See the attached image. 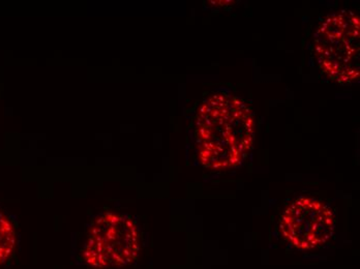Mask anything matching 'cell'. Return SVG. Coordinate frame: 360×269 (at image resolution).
Segmentation results:
<instances>
[{
    "mask_svg": "<svg viewBox=\"0 0 360 269\" xmlns=\"http://www.w3.org/2000/svg\"><path fill=\"white\" fill-rule=\"evenodd\" d=\"M255 126L251 108L240 98L224 93L206 98L195 130L200 163L210 170L238 167L254 143Z\"/></svg>",
    "mask_w": 360,
    "mask_h": 269,
    "instance_id": "cell-1",
    "label": "cell"
},
{
    "mask_svg": "<svg viewBox=\"0 0 360 269\" xmlns=\"http://www.w3.org/2000/svg\"><path fill=\"white\" fill-rule=\"evenodd\" d=\"M314 53L321 71L341 84L360 76V22L351 11L329 15L314 37Z\"/></svg>",
    "mask_w": 360,
    "mask_h": 269,
    "instance_id": "cell-2",
    "label": "cell"
},
{
    "mask_svg": "<svg viewBox=\"0 0 360 269\" xmlns=\"http://www.w3.org/2000/svg\"><path fill=\"white\" fill-rule=\"evenodd\" d=\"M140 251L137 226L126 214L107 212L92 223L83 249V261L94 269L131 265Z\"/></svg>",
    "mask_w": 360,
    "mask_h": 269,
    "instance_id": "cell-3",
    "label": "cell"
},
{
    "mask_svg": "<svg viewBox=\"0 0 360 269\" xmlns=\"http://www.w3.org/2000/svg\"><path fill=\"white\" fill-rule=\"evenodd\" d=\"M281 232L300 250H311L328 242L335 231L333 211L314 198L297 199L285 209L281 218Z\"/></svg>",
    "mask_w": 360,
    "mask_h": 269,
    "instance_id": "cell-4",
    "label": "cell"
},
{
    "mask_svg": "<svg viewBox=\"0 0 360 269\" xmlns=\"http://www.w3.org/2000/svg\"><path fill=\"white\" fill-rule=\"evenodd\" d=\"M17 233L10 216L0 209V265L6 263L16 249Z\"/></svg>",
    "mask_w": 360,
    "mask_h": 269,
    "instance_id": "cell-5",
    "label": "cell"
}]
</instances>
